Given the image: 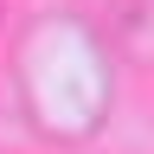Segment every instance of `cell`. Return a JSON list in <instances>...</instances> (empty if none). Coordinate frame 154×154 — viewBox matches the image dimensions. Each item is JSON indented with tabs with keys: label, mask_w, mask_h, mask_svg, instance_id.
<instances>
[{
	"label": "cell",
	"mask_w": 154,
	"mask_h": 154,
	"mask_svg": "<svg viewBox=\"0 0 154 154\" xmlns=\"http://www.w3.org/2000/svg\"><path fill=\"white\" fill-rule=\"evenodd\" d=\"M109 26H116V45H128L141 64H154V0H103Z\"/></svg>",
	"instance_id": "cell-2"
},
{
	"label": "cell",
	"mask_w": 154,
	"mask_h": 154,
	"mask_svg": "<svg viewBox=\"0 0 154 154\" xmlns=\"http://www.w3.org/2000/svg\"><path fill=\"white\" fill-rule=\"evenodd\" d=\"M19 90L26 109L51 135H90L109 109V58L77 13H45L19 45Z\"/></svg>",
	"instance_id": "cell-1"
}]
</instances>
